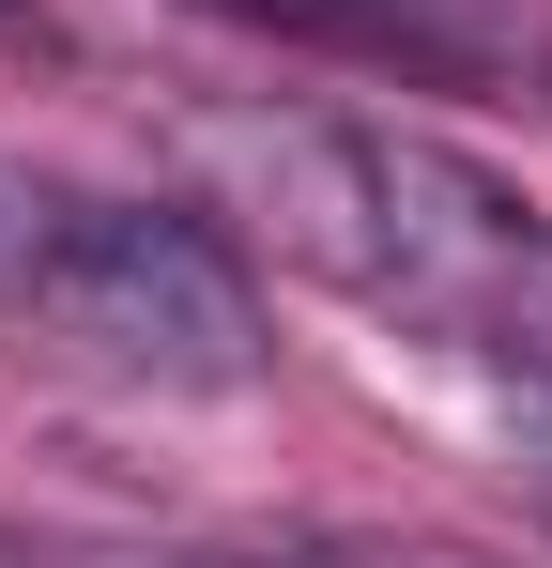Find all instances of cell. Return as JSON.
<instances>
[{
  "label": "cell",
  "mask_w": 552,
  "mask_h": 568,
  "mask_svg": "<svg viewBox=\"0 0 552 568\" xmlns=\"http://www.w3.org/2000/svg\"><path fill=\"white\" fill-rule=\"evenodd\" d=\"M215 170L231 215L323 292L415 323L476 384H552V215L460 139L368 123V108H246L215 123Z\"/></svg>",
  "instance_id": "obj_1"
},
{
  "label": "cell",
  "mask_w": 552,
  "mask_h": 568,
  "mask_svg": "<svg viewBox=\"0 0 552 568\" xmlns=\"http://www.w3.org/2000/svg\"><path fill=\"white\" fill-rule=\"evenodd\" d=\"M491 415H507V476L552 507V384H491Z\"/></svg>",
  "instance_id": "obj_4"
},
{
  "label": "cell",
  "mask_w": 552,
  "mask_h": 568,
  "mask_svg": "<svg viewBox=\"0 0 552 568\" xmlns=\"http://www.w3.org/2000/svg\"><path fill=\"white\" fill-rule=\"evenodd\" d=\"M0 323L154 399H246L276 369V307L215 215L47 170H0Z\"/></svg>",
  "instance_id": "obj_2"
},
{
  "label": "cell",
  "mask_w": 552,
  "mask_h": 568,
  "mask_svg": "<svg viewBox=\"0 0 552 568\" xmlns=\"http://www.w3.org/2000/svg\"><path fill=\"white\" fill-rule=\"evenodd\" d=\"M276 568H491L476 538H399V523H307Z\"/></svg>",
  "instance_id": "obj_3"
},
{
  "label": "cell",
  "mask_w": 552,
  "mask_h": 568,
  "mask_svg": "<svg viewBox=\"0 0 552 568\" xmlns=\"http://www.w3.org/2000/svg\"><path fill=\"white\" fill-rule=\"evenodd\" d=\"M0 568H231V554H0ZM276 568V554H262Z\"/></svg>",
  "instance_id": "obj_5"
}]
</instances>
